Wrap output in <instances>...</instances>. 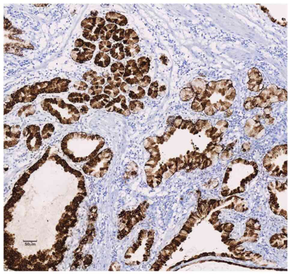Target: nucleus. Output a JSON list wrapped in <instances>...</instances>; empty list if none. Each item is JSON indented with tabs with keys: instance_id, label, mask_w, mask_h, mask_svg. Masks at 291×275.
Listing matches in <instances>:
<instances>
[{
	"instance_id": "1",
	"label": "nucleus",
	"mask_w": 291,
	"mask_h": 275,
	"mask_svg": "<svg viewBox=\"0 0 291 275\" xmlns=\"http://www.w3.org/2000/svg\"><path fill=\"white\" fill-rule=\"evenodd\" d=\"M106 21L100 17H89L85 18L81 22V26L83 29L82 35L86 39L91 41H95L99 38L100 32L104 26Z\"/></svg>"
},
{
	"instance_id": "2",
	"label": "nucleus",
	"mask_w": 291,
	"mask_h": 275,
	"mask_svg": "<svg viewBox=\"0 0 291 275\" xmlns=\"http://www.w3.org/2000/svg\"><path fill=\"white\" fill-rule=\"evenodd\" d=\"M96 48L95 45L91 42L84 41L82 45L72 51L71 57L76 62L80 63L85 62L92 58Z\"/></svg>"
},
{
	"instance_id": "3",
	"label": "nucleus",
	"mask_w": 291,
	"mask_h": 275,
	"mask_svg": "<svg viewBox=\"0 0 291 275\" xmlns=\"http://www.w3.org/2000/svg\"><path fill=\"white\" fill-rule=\"evenodd\" d=\"M143 75L139 69L135 60L131 59L127 62L125 68L123 78L129 84H138Z\"/></svg>"
},
{
	"instance_id": "4",
	"label": "nucleus",
	"mask_w": 291,
	"mask_h": 275,
	"mask_svg": "<svg viewBox=\"0 0 291 275\" xmlns=\"http://www.w3.org/2000/svg\"><path fill=\"white\" fill-rule=\"evenodd\" d=\"M249 80L248 89L251 91L257 92L262 90L263 85L262 83L263 78L261 73L255 68L249 69L248 72Z\"/></svg>"
},
{
	"instance_id": "5",
	"label": "nucleus",
	"mask_w": 291,
	"mask_h": 275,
	"mask_svg": "<svg viewBox=\"0 0 291 275\" xmlns=\"http://www.w3.org/2000/svg\"><path fill=\"white\" fill-rule=\"evenodd\" d=\"M278 88L274 84H269L262 90L258 96L271 105L273 103L279 102L278 95Z\"/></svg>"
},
{
	"instance_id": "6",
	"label": "nucleus",
	"mask_w": 291,
	"mask_h": 275,
	"mask_svg": "<svg viewBox=\"0 0 291 275\" xmlns=\"http://www.w3.org/2000/svg\"><path fill=\"white\" fill-rule=\"evenodd\" d=\"M208 82L200 78H195L192 80L191 87L196 94V97L201 100L205 99V91Z\"/></svg>"
},
{
	"instance_id": "7",
	"label": "nucleus",
	"mask_w": 291,
	"mask_h": 275,
	"mask_svg": "<svg viewBox=\"0 0 291 275\" xmlns=\"http://www.w3.org/2000/svg\"><path fill=\"white\" fill-rule=\"evenodd\" d=\"M105 18L107 22L121 26H126L128 23V20L125 16L115 12L107 13Z\"/></svg>"
},
{
	"instance_id": "8",
	"label": "nucleus",
	"mask_w": 291,
	"mask_h": 275,
	"mask_svg": "<svg viewBox=\"0 0 291 275\" xmlns=\"http://www.w3.org/2000/svg\"><path fill=\"white\" fill-rule=\"evenodd\" d=\"M139 38L137 34L133 30L128 29L125 32L123 43L129 45H133L138 43Z\"/></svg>"
},
{
	"instance_id": "9",
	"label": "nucleus",
	"mask_w": 291,
	"mask_h": 275,
	"mask_svg": "<svg viewBox=\"0 0 291 275\" xmlns=\"http://www.w3.org/2000/svg\"><path fill=\"white\" fill-rule=\"evenodd\" d=\"M117 28V25L114 24H108L104 26L100 32L99 37L100 39L103 41L109 40Z\"/></svg>"
},
{
	"instance_id": "10",
	"label": "nucleus",
	"mask_w": 291,
	"mask_h": 275,
	"mask_svg": "<svg viewBox=\"0 0 291 275\" xmlns=\"http://www.w3.org/2000/svg\"><path fill=\"white\" fill-rule=\"evenodd\" d=\"M216 91L223 96H225L227 91L233 87L232 81L229 80H222L216 81Z\"/></svg>"
},
{
	"instance_id": "11",
	"label": "nucleus",
	"mask_w": 291,
	"mask_h": 275,
	"mask_svg": "<svg viewBox=\"0 0 291 275\" xmlns=\"http://www.w3.org/2000/svg\"><path fill=\"white\" fill-rule=\"evenodd\" d=\"M110 96L104 94L97 96L91 100V106L94 109H100L106 105L110 100Z\"/></svg>"
},
{
	"instance_id": "12",
	"label": "nucleus",
	"mask_w": 291,
	"mask_h": 275,
	"mask_svg": "<svg viewBox=\"0 0 291 275\" xmlns=\"http://www.w3.org/2000/svg\"><path fill=\"white\" fill-rule=\"evenodd\" d=\"M124 46L121 43H117L113 45L110 51V53L113 58L121 60L125 56V53L124 50Z\"/></svg>"
},
{
	"instance_id": "13",
	"label": "nucleus",
	"mask_w": 291,
	"mask_h": 275,
	"mask_svg": "<svg viewBox=\"0 0 291 275\" xmlns=\"http://www.w3.org/2000/svg\"><path fill=\"white\" fill-rule=\"evenodd\" d=\"M110 58L104 52H99L96 56L94 61L95 64L102 67H107L110 64Z\"/></svg>"
},
{
	"instance_id": "14",
	"label": "nucleus",
	"mask_w": 291,
	"mask_h": 275,
	"mask_svg": "<svg viewBox=\"0 0 291 275\" xmlns=\"http://www.w3.org/2000/svg\"><path fill=\"white\" fill-rule=\"evenodd\" d=\"M211 105L210 100H201L195 97L192 103L191 108L195 111L201 112L204 110L207 106Z\"/></svg>"
},
{
	"instance_id": "15",
	"label": "nucleus",
	"mask_w": 291,
	"mask_h": 275,
	"mask_svg": "<svg viewBox=\"0 0 291 275\" xmlns=\"http://www.w3.org/2000/svg\"><path fill=\"white\" fill-rule=\"evenodd\" d=\"M150 60L147 57L142 56L139 58L137 60V66L143 75L147 74L149 71L150 66Z\"/></svg>"
},
{
	"instance_id": "16",
	"label": "nucleus",
	"mask_w": 291,
	"mask_h": 275,
	"mask_svg": "<svg viewBox=\"0 0 291 275\" xmlns=\"http://www.w3.org/2000/svg\"><path fill=\"white\" fill-rule=\"evenodd\" d=\"M145 95L144 90L139 86H135L131 88L129 96L132 99L138 100L143 98Z\"/></svg>"
},
{
	"instance_id": "17",
	"label": "nucleus",
	"mask_w": 291,
	"mask_h": 275,
	"mask_svg": "<svg viewBox=\"0 0 291 275\" xmlns=\"http://www.w3.org/2000/svg\"><path fill=\"white\" fill-rule=\"evenodd\" d=\"M111 71L112 75L118 77H122L124 73L125 67L122 63L116 62L112 65Z\"/></svg>"
},
{
	"instance_id": "18",
	"label": "nucleus",
	"mask_w": 291,
	"mask_h": 275,
	"mask_svg": "<svg viewBox=\"0 0 291 275\" xmlns=\"http://www.w3.org/2000/svg\"><path fill=\"white\" fill-rule=\"evenodd\" d=\"M194 94V91L191 87H187L183 88L181 90L179 96L182 101H187L192 98Z\"/></svg>"
},
{
	"instance_id": "19",
	"label": "nucleus",
	"mask_w": 291,
	"mask_h": 275,
	"mask_svg": "<svg viewBox=\"0 0 291 275\" xmlns=\"http://www.w3.org/2000/svg\"><path fill=\"white\" fill-rule=\"evenodd\" d=\"M140 51V48L137 45H129L125 47L124 51L127 57H133L137 54Z\"/></svg>"
},
{
	"instance_id": "20",
	"label": "nucleus",
	"mask_w": 291,
	"mask_h": 275,
	"mask_svg": "<svg viewBox=\"0 0 291 275\" xmlns=\"http://www.w3.org/2000/svg\"><path fill=\"white\" fill-rule=\"evenodd\" d=\"M129 109L133 114H136L142 109H143L144 104L138 100L131 101L129 105Z\"/></svg>"
},
{
	"instance_id": "21",
	"label": "nucleus",
	"mask_w": 291,
	"mask_h": 275,
	"mask_svg": "<svg viewBox=\"0 0 291 275\" xmlns=\"http://www.w3.org/2000/svg\"><path fill=\"white\" fill-rule=\"evenodd\" d=\"M158 86L157 81L152 82L148 90V96L153 99L157 98L158 95Z\"/></svg>"
},
{
	"instance_id": "22",
	"label": "nucleus",
	"mask_w": 291,
	"mask_h": 275,
	"mask_svg": "<svg viewBox=\"0 0 291 275\" xmlns=\"http://www.w3.org/2000/svg\"><path fill=\"white\" fill-rule=\"evenodd\" d=\"M213 105L214 107L218 110L224 111L229 109L231 106L232 104L228 101H223L221 100H220L218 102L214 103Z\"/></svg>"
},
{
	"instance_id": "23",
	"label": "nucleus",
	"mask_w": 291,
	"mask_h": 275,
	"mask_svg": "<svg viewBox=\"0 0 291 275\" xmlns=\"http://www.w3.org/2000/svg\"><path fill=\"white\" fill-rule=\"evenodd\" d=\"M216 82L215 81H211L207 84L205 91L206 98H210L216 91Z\"/></svg>"
},
{
	"instance_id": "24",
	"label": "nucleus",
	"mask_w": 291,
	"mask_h": 275,
	"mask_svg": "<svg viewBox=\"0 0 291 275\" xmlns=\"http://www.w3.org/2000/svg\"><path fill=\"white\" fill-rule=\"evenodd\" d=\"M104 92L110 97L114 98L118 95L120 93L119 90L116 87L109 85L105 88Z\"/></svg>"
},
{
	"instance_id": "25",
	"label": "nucleus",
	"mask_w": 291,
	"mask_h": 275,
	"mask_svg": "<svg viewBox=\"0 0 291 275\" xmlns=\"http://www.w3.org/2000/svg\"><path fill=\"white\" fill-rule=\"evenodd\" d=\"M99 46L100 51L103 52H107L110 51L112 47V44L108 40L103 41L99 42Z\"/></svg>"
},
{
	"instance_id": "26",
	"label": "nucleus",
	"mask_w": 291,
	"mask_h": 275,
	"mask_svg": "<svg viewBox=\"0 0 291 275\" xmlns=\"http://www.w3.org/2000/svg\"><path fill=\"white\" fill-rule=\"evenodd\" d=\"M124 30L123 29H120L116 30L112 35V38L115 41L118 42L123 39L124 38Z\"/></svg>"
},
{
	"instance_id": "27",
	"label": "nucleus",
	"mask_w": 291,
	"mask_h": 275,
	"mask_svg": "<svg viewBox=\"0 0 291 275\" xmlns=\"http://www.w3.org/2000/svg\"><path fill=\"white\" fill-rule=\"evenodd\" d=\"M86 95H85L84 97L82 98L83 97L81 96V94L78 93H73L70 94L69 96V99L70 101L72 102H83V99L86 100L85 98Z\"/></svg>"
},
{
	"instance_id": "28",
	"label": "nucleus",
	"mask_w": 291,
	"mask_h": 275,
	"mask_svg": "<svg viewBox=\"0 0 291 275\" xmlns=\"http://www.w3.org/2000/svg\"><path fill=\"white\" fill-rule=\"evenodd\" d=\"M151 78L150 77L145 75L139 80L138 84L141 87L145 88L149 85L151 83Z\"/></svg>"
},
{
	"instance_id": "29",
	"label": "nucleus",
	"mask_w": 291,
	"mask_h": 275,
	"mask_svg": "<svg viewBox=\"0 0 291 275\" xmlns=\"http://www.w3.org/2000/svg\"><path fill=\"white\" fill-rule=\"evenodd\" d=\"M253 97H247L245 100L244 103V106L247 111L251 110L255 108L253 103Z\"/></svg>"
},
{
	"instance_id": "30",
	"label": "nucleus",
	"mask_w": 291,
	"mask_h": 275,
	"mask_svg": "<svg viewBox=\"0 0 291 275\" xmlns=\"http://www.w3.org/2000/svg\"><path fill=\"white\" fill-rule=\"evenodd\" d=\"M236 96V90L233 86L227 91L225 95V98L227 100L233 101L234 99Z\"/></svg>"
},
{
	"instance_id": "31",
	"label": "nucleus",
	"mask_w": 291,
	"mask_h": 275,
	"mask_svg": "<svg viewBox=\"0 0 291 275\" xmlns=\"http://www.w3.org/2000/svg\"><path fill=\"white\" fill-rule=\"evenodd\" d=\"M102 91V88L101 86H95L92 87L89 91V94L92 95H98L101 93Z\"/></svg>"
},
{
	"instance_id": "32",
	"label": "nucleus",
	"mask_w": 291,
	"mask_h": 275,
	"mask_svg": "<svg viewBox=\"0 0 291 275\" xmlns=\"http://www.w3.org/2000/svg\"><path fill=\"white\" fill-rule=\"evenodd\" d=\"M120 89L124 93H128L130 90L129 84L125 82H122L120 86Z\"/></svg>"
},
{
	"instance_id": "33",
	"label": "nucleus",
	"mask_w": 291,
	"mask_h": 275,
	"mask_svg": "<svg viewBox=\"0 0 291 275\" xmlns=\"http://www.w3.org/2000/svg\"><path fill=\"white\" fill-rule=\"evenodd\" d=\"M104 80L101 77H97L93 80L92 84L94 85H102L104 82Z\"/></svg>"
},
{
	"instance_id": "34",
	"label": "nucleus",
	"mask_w": 291,
	"mask_h": 275,
	"mask_svg": "<svg viewBox=\"0 0 291 275\" xmlns=\"http://www.w3.org/2000/svg\"><path fill=\"white\" fill-rule=\"evenodd\" d=\"M204 110L205 114L208 115L212 116L215 114V111L211 105L207 106L205 107Z\"/></svg>"
},
{
	"instance_id": "35",
	"label": "nucleus",
	"mask_w": 291,
	"mask_h": 275,
	"mask_svg": "<svg viewBox=\"0 0 291 275\" xmlns=\"http://www.w3.org/2000/svg\"><path fill=\"white\" fill-rule=\"evenodd\" d=\"M96 72H95L93 71H89L86 73V74H85V76H84V79L86 80L89 81V80H91L92 78L94 77L95 75H96Z\"/></svg>"
},
{
	"instance_id": "36",
	"label": "nucleus",
	"mask_w": 291,
	"mask_h": 275,
	"mask_svg": "<svg viewBox=\"0 0 291 275\" xmlns=\"http://www.w3.org/2000/svg\"><path fill=\"white\" fill-rule=\"evenodd\" d=\"M264 114L265 115H270L272 111V109L271 106H267L264 108L263 110Z\"/></svg>"
},
{
	"instance_id": "37",
	"label": "nucleus",
	"mask_w": 291,
	"mask_h": 275,
	"mask_svg": "<svg viewBox=\"0 0 291 275\" xmlns=\"http://www.w3.org/2000/svg\"><path fill=\"white\" fill-rule=\"evenodd\" d=\"M283 172L282 174L285 176H287V161L284 162L282 167Z\"/></svg>"
},
{
	"instance_id": "38",
	"label": "nucleus",
	"mask_w": 291,
	"mask_h": 275,
	"mask_svg": "<svg viewBox=\"0 0 291 275\" xmlns=\"http://www.w3.org/2000/svg\"><path fill=\"white\" fill-rule=\"evenodd\" d=\"M285 183L281 184L280 186L276 187V188L279 192H281L284 191L287 189L285 187Z\"/></svg>"
},
{
	"instance_id": "39",
	"label": "nucleus",
	"mask_w": 291,
	"mask_h": 275,
	"mask_svg": "<svg viewBox=\"0 0 291 275\" xmlns=\"http://www.w3.org/2000/svg\"><path fill=\"white\" fill-rule=\"evenodd\" d=\"M243 151L244 152H245L247 150H248L249 149V145L247 143H245L243 145Z\"/></svg>"
},
{
	"instance_id": "40",
	"label": "nucleus",
	"mask_w": 291,
	"mask_h": 275,
	"mask_svg": "<svg viewBox=\"0 0 291 275\" xmlns=\"http://www.w3.org/2000/svg\"><path fill=\"white\" fill-rule=\"evenodd\" d=\"M229 189H225L221 192V194L223 196H226L229 194Z\"/></svg>"
},
{
	"instance_id": "41",
	"label": "nucleus",
	"mask_w": 291,
	"mask_h": 275,
	"mask_svg": "<svg viewBox=\"0 0 291 275\" xmlns=\"http://www.w3.org/2000/svg\"><path fill=\"white\" fill-rule=\"evenodd\" d=\"M232 110H229L227 111L226 115L227 117H229L233 113Z\"/></svg>"
},
{
	"instance_id": "42",
	"label": "nucleus",
	"mask_w": 291,
	"mask_h": 275,
	"mask_svg": "<svg viewBox=\"0 0 291 275\" xmlns=\"http://www.w3.org/2000/svg\"><path fill=\"white\" fill-rule=\"evenodd\" d=\"M166 88L165 86H161L160 87L159 91L160 92L166 90Z\"/></svg>"
},
{
	"instance_id": "43",
	"label": "nucleus",
	"mask_w": 291,
	"mask_h": 275,
	"mask_svg": "<svg viewBox=\"0 0 291 275\" xmlns=\"http://www.w3.org/2000/svg\"><path fill=\"white\" fill-rule=\"evenodd\" d=\"M47 5V4H35L34 5H35V6H36V7H42L46 6Z\"/></svg>"
},
{
	"instance_id": "44",
	"label": "nucleus",
	"mask_w": 291,
	"mask_h": 275,
	"mask_svg": "<svg viewBox=\"0 0 291 275\" xmlns=\"http://www.w3.org/2000/svg\"><path fill=\"white\" fill-rule=\"evenodd\" d=\"M160 253H161V255H163V256H165L166 255V253L165 252V250H162L160 252Z\"/></svg>"
},
{
	"instance_id": "45",
	"label": "nucleus",
	"mask_w": 291,
	"mask_h": 275,
	"mask_svg": "<svg viewBox=\"0 0 291 275\" xmlns=\"http://www.w3.org/2000/svg\"><path fill=\"white\" fill-rule=\"evenodd\" d=\"M146 175L147 176H151L152 175V172H146Z\"/></svg>"
},
{
	"instance_id": "46",
	"label": "nucleus",
	"mask_w": 291,
	"mask_h": 275,
	"mask_svg": "<svg viewBox=\"0 0 291 275\" xmlns=\"http://www.w3.org/2000/svg\"><path fill=\"white\" fill-rule=\"evenodd\" d=\"M133 250H133V248H132H132H131V247H130V248H129V250H128L129 251V252H130V253H133Z\"/></svg>"
},
{
	"instance_id": "47",
	"label": "nucleus",
	"mask_w": 291,
	"mask_h": 275,
	"mask_svg": "<svg viewBox=\"0 0 291 275\" xmlns=\"http://www.w3.org/2000/svg\"><path fill=\"white\" fill-rule=\"evenodd\" d=\"M28 149L29 150H32V147H31V146L30 145H28Z\"/></svg>"
},
{
	"instance_id": "48",
	"label": "nucleus",
	"mask_w": 291,
	"mask_h": 275,
	"mask_svg": "<svg viewBox=\"0 0 291 275\" xmlns=\"http://www.w3.org/2000/svg\"><path fill=\"white\" fill-rule=\"evenodd\" d=\"M33 138V136H30L28 138V139H29L31 140Z\"/></svg>"
},
{
	"instance_id": "49",
	"label": "nucleus",
	"mask_w": 291,
	"mask_h": 275,
	"mask_svg": "<svg viewBox=\"0 0 291 275\" xmlns=\"http://www.w3.org/2000/svg\"><path fill=\"white\" fill-rule=\"evenodd\" d=\"M96 137L97 140H98L100 138V136L99 135H97L96 136Z\"/></svg>"
},
{
	"instance_id": "50",
	"label": "nucleus",
	"mask_w": 291,
	"mask_h": 275,
	"mask_svg": "<svg viewBox=\"0 0 291 275\" xmlns=\"http://www.w3.org/2000/svg\"><path fill=\"white\" fill-rule=\"evenodd\" d=\"M144 260H145V261H147V260H148L147 258V257H146L144 258Z\"/></svg>"
},
{
	"instance_id": "51",
	"label": "nucleus",
	"mask_w": 291,
	"mask_h": 275,
	"mask_svg": "<svg viewBox=\"0 0 291 275\" xmlns=\"http://www.w3.org/2000/svg\"><path fill=\"white\" fill-rule=\"evenodd\" d=\"M150 232H151V233H153V234L154 233V231L153 230H150Z\"/></svg>"
},
{
	"instance_id": "52",
	"label": "nucleus",
	"mask_w": 291,
	"mask_h": 275,
	"mask_svg": "<svg viewBox=\"0 0 291 275\" xmlns=\"http://www.w3.org/2000/svg\"><path fill=\"white\" fill-rule=\"evenodd\" d=\"M20 133H20V132H17V133L16 134H17V135H20Z\"/></svg>"
},
{
	"instance_id": "53",
	"label": "nucleus",
	"mask_w": 291,
	"mask_h": 275,
	"mask_svg": "<svg viewBox=\"0 0 291 275\" xmlns=\"http://www.w3.org/2000/svg\"><path fill=\"white\" fill-rule=\"evenodd\" d=\"M47 136H48L49 137H50V136H51V135H50V134H49V133H47Z\"/></svg>"
},
{
	"instance_id": "54",
	"label": "nucleus",
	"mask_w": 291,
	"mask_h": 275,
	"mask_svg": "<svg viewBox=\"0 0 291 275\" xmlns=\"http://www.w3.org/2000/svg\"><path fill=\"white\" fill-rule=\"evenodd\" d=\"M146 256H147V255H143V257H146Z\"/></svg>"
},
{
	"instance_id": "55",
	"label": "nucleus",
	"mask_w": 291,
	"mask_h": 275,
	"mask_svg": "<svg viewBox=\"0 0 291 275\" xmlns=\"http://www.w3.org/2000/svg\"><path fill=\"white\" fill-rule=\"evenodd\" d=\"M137 262L138 263H137V264H140V263H139V262H138V261H137Z\"/></svg>"
}]
</instances>
